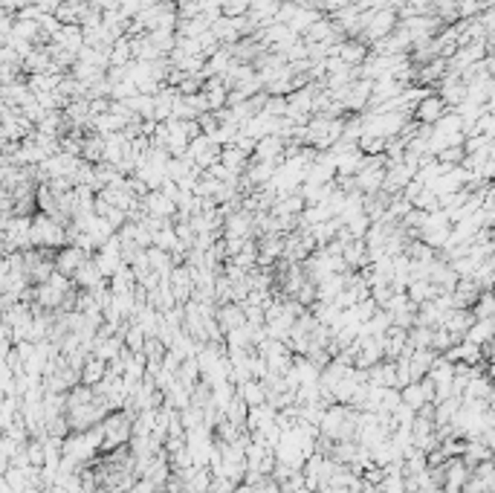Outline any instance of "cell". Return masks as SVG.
Returning <instances> with one entry per match:
<instances>
[{"label":"cell","instance_id":"9a60e30c","mask_svg":"<svg viewBox=\"0 0 495 493\" xmlns=\"http://www.w3.org/2000/svg\"><path fill=\"white\" fill-rule=\"evenodd\" d=\"M104 371H108V363L99 360V357H87L84 366H81V371H79V380H81L84 386H96V383L104 378Z\"/></svg>","mask_w":495,"mask_h":493},{"label":"cell","instance_id":"e0dca14e","mask_svg":"<svg viewBox=\"0 0 495 493\" xmlns=\"http://www.w3.org/2000/svg\"><path fill=\"white\" fill-rule=\"evenodd\" d=\"M467 342H475V346H481V342H489L492 339V319H475L469 325V331L463 334Z\"/></svg>","mask_w":495,"mask_h":493},{"label":"cell","instance_id":"7c38bea8","mask_svg":"<svg viewBox=\"0 0 495 493\" xmlns=\"http://www.w3.org/2000/svg\"><path fill=\"white\" fill-rule=\"evenodd\" d=\"M342 261L348 264V270H359V267L371 264L368 259V250H365V241H348L342 247Z\"/></svg>","mask_w":495,"mask_h":493},{"label":"cell","instance_id":"8992f818","mask_svg":"<svg viewBox=\"0 0 495 493\" xmlns=\"http://www.w3.org/2000/svg\"><path fill=\"white\" fill-rule=\"evenodd\" d=\"M223 238H252V212H246V209H235V212H229L226 218H223Z\"/></svg>","mask_w":495,"mask_h":493},{"label":"cell","instance_id":"5b68a950","mask_svg":"<svg viewBox=\"0 0 495 493\" xmlns=\"http://www.w3.org/2000/svg\"><path fill=\"white\" fill-rule=\"evenodd\" d=\"M284 145H287V140L275 137V133H269V137L255 140L252 160H258V162H275V166H278V162L284 160Z\"/></svg>","mask_w":495,"mask_h":493},{"label":"cell","instance_id":"7402d4cb","mask_svg":"<svg viewBox=\"0 0 495 493\" xmlns=\"http://www.w3.org/2000/svg\"><path fill=\"white\" fill-rule=\"evenodd\" d=\"M264 113H269V116H284V113H287V96H266Z\"/></svg>","mask_w":495,"mask_h":493},{"label":"cell","instance_id":"cb8c5ba5","mask_svg":"<svg viewBox=\"0 0 495 493\" xmlns=\"http://www.w3.org/2000/svg\"><path fill=\"white\" fill-rule=\"evenodd\" d=\"M93 9H101V12H119V0H93Z\"/></svg>","mask_w":495,"mask_h":493},{"label":"cell","instance_id":"d6986e66","mask_svg":"<svg viewBox=\"0 0 495 493\" xmlns=\"http://www.w3.org/2000/svg\"><path fill=\"white\" fill-rule=\"evenodd\" d=\"M469 310H472V317H475V319H492V310H495V299H492V293H489V290H481Z\"/></svg>","mask_w":495,"mask_h":493},{"label":"cell","instance_id":"44dd1931","mask_svg":"<svg viewBox=\"0 0 495 493\" xmlns=\"http://www.w3.org/2000/svg\"><path fill=\"white\" fill-rule=\"evenodd\" d=\"M249 9V0H220V15L226 18H241Z\"/></svg>","mask_w":495,"mask_h":493},{"label":"cell","instance_id":"277c9868","mask_svg":"<svg viewBox=\"0 0 495 493\" xmlns=\"http://www.w3.org/2000/svg\"><path fill=\"white\" fill-rule=\"evenodd\" d=\"M446 111H449V108L443 104V99H440L438 93H426L423 99L417 102V108H414L411 113H414V122H420V125H434Z\"/></svg>","mask_w":495,"mask_h":493},{"label":"cell","instance_id":"52a82bcc","mask_svg":"<svg viewBox=\"0 0 495 493\" xmlns=\"http://www.w3.org/2000/svg\"><path fill=\"white\" fill-rule=\"evenodd\" d=\"M84 259H90L84 250H79V247L67 244V247H61V250H58V252H55V259H52V264H55V273H61V276L72 279V273L79 270V264H81Z\"/></svg>","mask_w":495,"mask_h":493},{"label":"cell","instance_id":"8fae6325","mask_svg":"<svg viewBox=\"0 0 495 493\" xmlns=\"http://www.w3.org/2000/svg\"><path fill=\"white\" fill-rule=\"evenodd\" d=\"M246 162H249V154H244L241 148H235V145H223L220 148V166L229 169L232 174L241 177L244 169H246Z\"/></svg>","mask_w":495,"mask_h":493},{"label":"cell","instance_id":"6da1fadb","mask_svg":"<svg viewBox=\"0 0 495 493\" xmlns=\"http://www.w3.org/2000/svg\"><path fill=\"white\" fill-rule=\"evenodd\" d=\"M139 209H142V215H145V218H157V221H171L174 212H177L174 201L165 198L159 189L148 192L145 198H139Z\"/></svg>","mask_w":495,"mask_h":493},{"label":"cell","instance_id":"ffe728a7","mask_svg":"<svg viewBox=\"0 0 495 493\" xmlns=\"http://www.w3.org/2000/svg\"><path fill=\"white\" fill-rule=\"evenodd\" d=\"M411 206L414 209H423V212H434V209H440V201H438V195H434L431 189L423 186V189L417 192V198L411 201Z\"/></svg>","mask_w":495,"mask_h":493},{"label":"cell","instance_id":"ba28073f","mask_svg":"<svg viewBox=\"0 0 495 493\" xmlns=\"http://www.w3.org/2000/svg\"><path fill=\"white\" fill-rule=\"evenodd\" d=\"M215 322H217V328H220V334H229V331H235V328H241V325L246 322L244 308L237 305V302L217 305V310H215Z\"/></svg>","mask_w":495,"mask_h":493},{"label":"cell","instance_id":"2e32d148","mask_svg":"<svg viewBox=\"0 0 495 493\" xmlns=\"http://www.w3.org/2000/svg\"><path fill=\"white\" fill-rule=\"evenodd\" d=\"M151 247L157 250H174L177 247V235H174V223H162V227L151 230Z\"/></svg>","mask_w":495,"mask_h":493},{"label":"cell","instance_id":"603a6c76","mask_svg":"<svg viewBox=\"0 0 495 493\" xmlns=\"http://www.w3.org/2000/svg\"><path fill=\"white\" fill-rule=\"evenodd\" d=\"M142 12V0H119V15L122 18H137V15Z\"/></svg>","mask_w":495,"mask_h":493},{"label":"cell","instance_id":"3957f363","mask_svg":"<svg viewBox=\"0 0 495 493\" xmlns=\"http://www.w3.org/2000/svg\"><path fill=\"white\" fill-rule=\"evenodd\" d=\"M330 55H336L339 62L348 67H359L368 58V44H362L359 38H342L339 44H333V53Z\"/></svg>","mask_w":495,"mask_h":493},{"label":"cell","instance_id":"4fadbf2b","mask_svg":"<svg viewBox=\"0 0 495 493\" xmlns=\"http://www.w3.org/2000/svg\"><path fill=\"white\" fill-rule=\"evenodd\" d=\"M237 398H241L246 407H261V403H266V389H264V383L261 380H244L241 383V389H237Z\"/></svg>","mask_w":495,"mask_h":493},{"label":"cell","instance_id":"9c48e42d","mask_svg":"<svg viewBox=\"0 0 495 493\" xmlns=\"http://www.w3.org/2000/svg\"><path fill=\"white\" fill-rule=\"evenodd\" d=\"M101 281H108V279H101V273H99V267H96L93 259H84L79 264V270L72 273V285H79L81 290L96 288V285H101Z\"/></svg>","mask_w":495,"mask_h":493},{"label":"cell","instance_id":"5bb4252c","mask_svg":"<svg viewBox=\"0 0 495 493\" xmlns=\"http://www.w3.org/2000/svg\"><path fill=\"white\" fill-rule=\"evenodd\" d=\"M145 259H148V267H151L154 273H159V276H168V273H171V267H174V259H171V252H168V250L148 247V250H145Z\"/></svg>","mask_w":495,"mask_h":493},{"label":"cell","instance_id":"30bf717a","mask_svg":"<svg viewBox=\"0 0 495 493\" xmlns=\"http://www.w3.org/2000/svg\"><path fill=\"white\" fill-rule=\"evenodd\" d=\"M406 296H409L411 305H423V302H429V299L440 296V290L434 288L429 279H411L409 285H406Z\"/></svg>","mask_w":495,"mask_h":493},{"label":"cell","instance_id":"7a4b0ae2","mask_svg":"<svg viewBox=\"0 0 495 493\" xmlns=\"http://www.w3.org/2000/svg\"><path fill=\"white\" fill-rule=\"evenodd\" d=\"M342 108L344 111H351V113H362L368 108V102H371V82L368 79H356L348 84V91L342 93Z\"/></svg>","mask_w":495,"mask_h":493},{"label":"cell","instance_id":"ac0fdd59","mask_svg":"<svg viewBox=\"0 0 495 493\" xmlns=\"http://www.w3.org/2000/svg\"><path fill=\"white\" fill-rule=\"evenodd\" d=\"M319 18H322V12H316V9H298V12H295V18L287 24V29H290L293 35L302 38V35H304V29H307L313 21H319Z\"/></svg>","mask_w":495,"mask_h":493}]
</instances>
